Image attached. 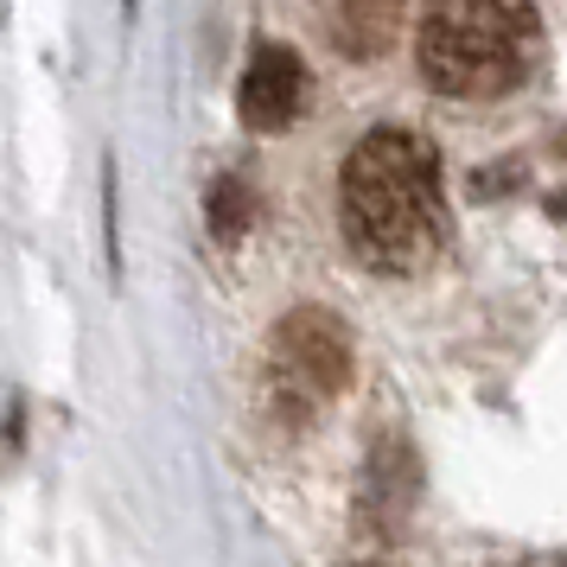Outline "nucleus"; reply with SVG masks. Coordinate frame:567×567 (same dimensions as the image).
Returning a JSON list of instances; mask_svg holds the SVG:
<instances>
[{"instance_id": "nucleus-4", "label": "nucleus", "mask_w": 567, "mask_h": 567, "mask_svg": "<svg viewBox=\"0 0 567 567\" xmlns=\"http://www.w3.org/2000/svg\"><path fill=\"white\" fill-rule=\"evenodd\" d=\"M307 96H312V78L300 64V52L261 45L249 58L243 83H236V115H243V128H256V134H281L307 115Z\"/></svg>"}, {"instance_id": "nucleus-7", "label": "nucleus", "mask_w": 567, "mask_h": 567, "mask_svg": "<svg viewBox=\"0 0 567 567\" xmlns=\"http://www.w3.org/2000/svg\"><path fill=\"white\" fill-rule=\"evenodd\" d=\"M249 217H256V192H249L243 179L210 185V230L224 236V243H236V236L249 230Z\"/></svg>"}, {"instance_id": "nucleus-5", "label": "nucleus", "mask_w": 567, "mask_h": 567, "mask_svg": "<svg viewBox=\"0 0 567 567\" xmlns=\"http://www.w3.org/2000/svg\"><path fill=\"white\" fill-rule=\"evenodd\" d=\"M326 32L344 58L377 64L402 32V0H326Z\"/></svg>"}, {"instance_id": "nucleus-1", "label": "nucleus", "mask_w": 567, "mask_h": 567, "mask_svg": "<svg viewBox=\"0 0 567 567\" xmlns=\"http://www.w3.org/2000/svg\"><path fill=\"white\" fill-rule=\"evenodd\" d=\"M338 224L370 275H414L446 236L434 147L409 128H370L338 173Z\"/></svg>"}, {"instance_id": "nucleus-6", "label": "nucleus", "mask_w": 567, "mask_h": 567, "mask_svg": "<svg viewBox=\"0 0 567 567\" xmlns=\"http://www.w3.org/2000/svg\"><path fill=\"white\" fill-rule=\"evenodd\" d=\"M409 504H414V453L402 440H377L370 465H363V516H370V529L409 523Z\"/></svg>"}, {"instance_id": "nucleus-2", "label": "nucleus", "mask_w": 567, "mask_h": 567, "mask_svg": "<svg viewBox=\"0 0 567 567\" xmlns=\"http://www.w3.org/2000/svg\"><path fill=\"white\" fill-rule=\"evenodd\" d=\"M536 0H427L421 7V78L440 96L491 103L536 71Z\"/></svg>"}, {"instance_id": "nucleus-3", "label": "nucleus", "mask_w": 567, "mask_h": 567, "mask_svg": "<svg viewBox=\"0 0 567 567\" xmlns=\"http://www.w3.org/2000/svg\"><path fill=\"white\" fill-rule=\"evenodd\" d=\"M358 370V344L326 307H293L268 338V402L287 421H312V414L338 402Z\"/></svg>"}]
</instances>
